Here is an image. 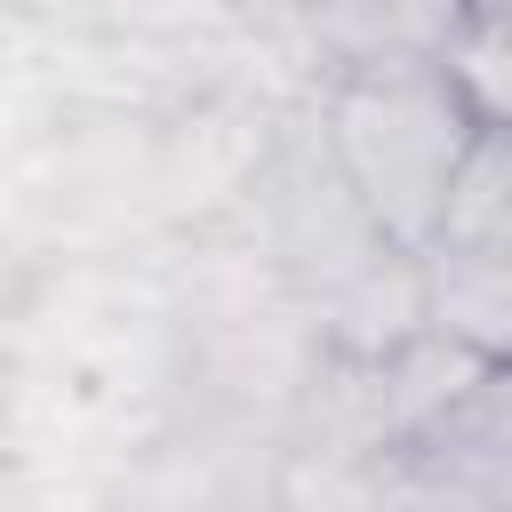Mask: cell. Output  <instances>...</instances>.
I'll use <instances>...</instances> for the list:
<instances>
[{
  "label": "cell",
  "mask_w": 512,
  "mask_h": 512,
  "mask_svg": "<svg viewBox=\"0 0 512 512\" xmlns=\"http://www.w3.org/2000/svg\"><path fill=\"white\" fill-rule=\"evenodd\" d=\"M432 240L440 248H512V152H504V120H488L464 144V160H456V176L440 192Z\"/></svg>",
  "instance_id": "cell-3"
},
{
  "label": "cell",
  "mask_w": 512,
  "mask_h": 512,
  "mask_svg": "<svg viewBox=\"0 0 512 512\" xmlns=\"http://www.w3.org/2000/svg\"><path fill=\"white\" fill-rule=\"evenodd\" d=\"M312 128L392 248H424L464 144L488 128L448 64H352L312 88Z\"/></svg>",
  "instance_id": "cell-1"
},
{
  "label": "cell",
  "mask_w": 512,
  "mask_h": 512,
  "mask_svg": "<svg viewBox=\"0 0 512 512\" xmlns=\"http://www.w3.org/2000/svg\"><path fill=\"white\" fill-rule=\"evenodd\" d=\"M416 296L424 328L480 352L512 360V248H416Z\"/></svg>",
  "instance_id": "cell-2"
}]
</instances>
